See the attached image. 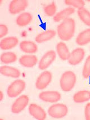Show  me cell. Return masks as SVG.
<instances>
[{
    "label": "cell",
    "instance_id": "obj_1",
    "mask_svg": "<svg viewBox=\"0 0 90 120\" xmlns=\"http://www.w3.org/2000/svg\"><path fill=\"white\" fill-rule=\"evenodd\" d=\"M76 30V22L72 18L63 20L57 28L59 37L63 41H68L73 37Z\"/></svg>",
    "mask_w": 90,
    "mask_h": 120
},
{
    "label": "cell",
    "instance_id": "obj_2",
    "mask_svg": "<svg viewBox=\"0 0 90 120\" xmlns=\"http://www.w3.org/2000/svg\"><path fill=\"white\" fill-rule=\"evenodd\" d=\"M76 81L77 77L76 74L72 71H66L62 75L60 78L61 89L64 92L71 91L75 86Z\"/></svg>",
    "mask_w": 90,
    "mask_h": 120
},
{
    "label": "cell",
    "instance_id": "obj_3",
    "mask_svg": "<svg viewBox=\"0 0 90 120\" xmlns=\"http://www.w3.org/2000/svg\"><path fill=\"white\" fill-rule=\"evenodd\" d=\"M25 88V82L22 79L12 82L7 88V94L10 98H15L19 95Z\"/></svg>",
    "mask_w": 90,
    "mask_h": 120
},
{
    "label": "cell",
    "instance_id": "obj_4",
    "mask_svg": "<svg viewBox=\"0 0 90 120\" xmlns=\"http://www.w3.org/2000/svg\"><path fill=\"white\" fill-rule=\"evenodd\" d=\"M68 112V109L66 105L58 103L51 105L48 109L50 116L54 118H61L65 117Z\"/></svg>",
    "mask_w": 90,
    "mask_h": 120
},
{
    "label": "cell",
    "instance_id": "obj_5",
    "mask_svg": "<svg viewBox=\"0 0 90 120\" xmlns=\"http://www.w3.org/2000/svg\"><path fill=\"white\" fill-rule=\"evenodd\" d=\"M29 97L26 95H23L16 99L11 106V112L13 113L18 114L22 112L28 104Z\"/></svg>",
    "mask_w": 90,
    "mask_h": 120
},
{
    "label": "cell",
    "instance_id": "obj_6",
    "mask_svg": "<svg viewBox=\"0 0 90 120\" xmlns=\"http://www.w3.org/2000/svg\"><path fill=\"white\" fill-rule=\"evenodd\" d=\"M56 54L54 50H50L46 52L40 60L38 67L41 70H45L49 67L55 61Z\"/></svg>",
    "mask_w": 90,
    "mask_h": 120
},
{
    "label": "cell",
    "instance_id": "obj_7",
    "mask_svg": "<svg viewBox=\"0 0 90 120\" xmlns=\"http://www.w3.org/2000/svg\"><path fill=\"white\" fill-rule=\"evenodd\" d=\"M52 73L50 71H44L37 78L36 82V87L38 90L45 89L52 81Z\"/></svg>",
    "mask_w": 90,
    "mask_h": 120
},
{
    "label": "cell",
    "instance_id": "obj_8",
    "mask_svg": "<svg viewBox=\"0 0 90 120\" xmlns=\"http://www.w3.org/2000/svg\"><path fill=\"white\" fill-rule=\"evenodd\" d=\"M28 5L27 0H12L9 5V12L15 15L24 11Z\"/></svg>",
    "mask_w": 90,
    "mask_h": 120
},
{
    "label": "cell",
    "instance_id": "obj_9",
    "mask_svg": "<svg viewBox=\"0 0 90 120\" xmlns=\"http://www.w3.org/2000/svg\"><path fill=\"white\" fill-rule=\"evenodd\" d=\"M85 51L82 48H77L70 53V55L68 59V63L72 65H78L84 59Z\"/></svg>",
    "mask_w": 90,
    "mask_h": 120
},
{
    "label": "cell",
    "instance_id": "obj_10",
    "mask_svg": "<svg viewBox=\"0 0 90 120\" xmlns=\"http://www.w3.org/2000/svg\"><path fill=\"white\" fill-rule=\"evenodd\" d=\"M39 98L45 102L56 103L61 99V94L56 91H43L39 94Z\"/></svg>",
    "mask_w": 90,
    "mask_h": 120
},
{
    "label": "cell",
    "instance_id": "obj_11",
    "mask_svg": "<svg viewBox=\"0 0 90 120\" xmlns=\"http://www.w3.org/2000/svg\"><path fill=\"white\" fill-rule=\"evenodd\" d=\"M29 112L32 116L38 120H44L46 118V113L42 107L37 104H30L28 108Z\"/></svg>",
    "mask_w": 90,
    "mask_h": 120
},
{
    "label": "cell",
    "instance_id": "obj_12",
    "mask_svg": "<svg viewBox=\"0 0 90 120\" xmlns=\"http://www.w3.org/2000/svg\"><path fill=\"white\" fill-rule=\"evenodd\" d=\"M19 40L16 37H7L1 40L0 47L2 50H7L11 49L17 46Z\"/></svg>",
    "mask_w": 90,
    "mask_h": 120
},
{
    "label": "cell",
    "instance_id": "obj_13",
    "mask_svg": "<svg viewBox=\"0 0 90 120\" xmlns=\"http://www.w3.org/2000/svg\"><path fill=\"white\" fill-rule=\"evenodd\" d=\"M19 63L22 66L27 68H32L35 66L38 62V58L35 55H25L19 58Z\"/></svg>",
    "mask_w": 90,
    "mask_h": 120
},
{
    "label": "cell",
    "instance_id": "obj_14",
    "mask_svg": "<svg viewBox=\"0 0 90 120\" xmlns=\"http://www.w3.org/2000/svg\"><path fill=\"white\" fill-rule=\"evenodd\" d=\"M0 73L3 76L15 78V79L19 78L20 76V72L19 69L7 65L1 66L0 67Z\"/></svg>",
    "mask_w": 90,
    "mask_h": 120
},
{
    "label": "cell",
    "instance_id": "obj_15",
    "mask_svg": "<svg viewBox=\"0 0 90 120\" xmlns=\"http://www.w3.org/2000/svg\"><path fill=\"white\" fill-rule=\"evenodd\" d=\"M22 51L27 54H33L38 50V47L35 43L30 41H22L19 45Z\"/></svg>",
    "mask_w": 90,
    "mask_h": 120
},
{
    "label": "cell",
    "instance_id": "obj_16",
    "mask_svg": "<svg viewBox=\"0 0 90 120\" xmlns=\"http://www.w3.org/2000/svg\"><path fill=\"white\" fill-rule=\"evenodd\" d=\"M74 12H75V9L72 7L65 8V9L56 14V15L54 16L53 20L55 22H59L62 20L63 21L69 18V16L74 13Z\"/></svg>",
    "mask_w": 90,
    "mask_h": 120
},
{
    "label": "cell",
    "instance_id": "obj_17",
    "mask_svg": "<svg viewBox=\"0 0 90 120\" xmlns=\"http://www.w3.org/2000/svg\"><path fill=\"white\" fill-rule=\"evenodd\" d=\"M56 31L54 30H48L40 33L36 37L35 41L37 43H43L51 40L56 36Z\"/></svg>",
    "mask_w": 90,
    "mask_h": 120
},
{
    "label": "cell",
    "instance_id": "obj_18",
    "mask_svg": "<svg viewBox=\"0 0 90 120\" xmlns=\"http://www.w3.org/2000/svg\"><path fill=\"white\" fill-rule=\"evenodd\" d=\"M56 51L59 58L62 60L65 61L68 59L70 55V52L67 46L64 42H60L58 43L56 45Z\"/></svg>",
    "mask_w": 90,
    "mask_h": 120
},
{
    "label": "cell",
    "instance_id": "obj_19",
    "mask_svg": "<svg viewBox=\"0 0 90 120\" xmlns=\"http://www.w3.org/2000/svg\"><path fill=\"white\" fill-rule=\"evenodd\" d=\"M33 19V16L29 12H23L16 18V23L18 26H24L31 23Z\"/></svg>",
    "mask_w": 90,
    "mask_h": 120
},
{
    "label": "cell",
    "instance_id": "obj_20",
    "mask_svg": "<svg viewBox=\"0 0 90 120\" xmlns=\"http://www.w3.org/2000/svg\"><path fill=\"white\" fill-rule=\"evenodd\" d=\"M76 43L79 46H84L90 42V28L87 29L79 33L76 40Z\"/></svg>",
    "mask_w": 90,
    "mask_h": 120
},
{
    "label": "cell",
    "instance_id": "obj_21",
    "mask_svg": "<svg viewBox=\"0 0 90 120\" xmlns=\"http://www.w3.org/2000/svg\"><path fill=\"white\" fill-rule=\"evenodd\" d=\"M90 100V91L88 90H82L73 95V100L77 103L86 102Z\"/></svg>",
    "mask_w": 90,
    "mask_h": 120
},
{
    "label": "cell",
    "instance_id": "obj_22",
    "mask_svg": "<svg viewBox=\"0 0 90 120\" xmlns=\"http://www.w3.org/2000/svg\"><path fill=\"white\" fill-rule=\"evenodd\" d=\"M17 60V55L13 52H4L1 55V61L5 64L14 63Z\"/></svg>",
    "mask_w": 90,
    "mask_h": 120
},
{
    "label": "cell",
    "instance_id": "obj_23",
    "mask_svg": "<svg viewBox=\"0 0 90 120\" xmlns=\"http://www.w3.org/2000/svg\"><path fill=\"white\" fill-rule=\"evenodd\" d=\"M77 14L81 19L86 25L90 26V12L85 8H81L78 10Z\"/></svg>",
    "mask_w": 90,
    "mask_h": 120
},
{
    "label": "cell",
    "instance_id": "obj_24",
    "mask_svg": "<svg viewBox=\"0 0 90 120\" xmlns=\"http://www.w3.org/2000/svg\"><path fill=\"white\" fill-rule=\"evenodd\" d=\"M57 8L56 5L54 1H52V3L46 6L44 8V12L47 16H52L56 15V12Z\"/></svg>",
    "mask_w": 90,
    "mask_h": 120
},
{
    "label": "cell",
    "instance_id": "obj_25",
    "mask_svg": "<svg viewBox=\"0 0 90 120\" xmlns=\"http://www.w3.org/2000/svg\"><path fill=\"white\" fill-rule=\"evenodd\" d=\"M65 4L68 6H73L78 9L83 8L85 2L83 0H65Z\"/></svg>",
    "mask_w": 90,
    "mask_h": 120
},
{
    "label": "cell",
    "instance_id": "obj_26",
    "mask_svg": "<svg viewBox=\"0 0 90 120\" xmlns=\"http://www.w3.org/2000/svg\"><path fill=\"white\" fill-rule=\"evenodd\" d=\"M82 76L84 79H88L90 76V55L88 56L82 70Z\"/></svg>",
    "mask_w": 90,
    "mask_h": 120
},
{
    "label": "cell",
    "instance_id": "obj_27",
    "mask_svg": "<svg viewBox=\"0 0 90 120\" xmlns=\"http://www.w3.org/2000/svg\"><path fill=\"white\" fill-rule=\"evenodd\" d=\"M8 33V28L6 25L0 24V38H3Z\"/></svg>",
    "mask_w": 90,
    "mask_h": 120
},
{
    "label": "cell",
    "instance_id": "obj_28",
    "mask_svg": "<svg viewBox=\"0 0 90 120\" xmlns=\"http://www.w3.org/2000/svg\"><path fill=\"white\" fill-rule=\"evenodd\" d=\"M85 118L86 120H90V103H87L84 110Z\"/></svg>",
    "mask_w": 90,
    "mask_h": 120
},
{
    "label": "cell",
    "instance_id": "obj_29",
    "mask_svg": "<svg viewBox=\"0 0 90 120\" xmlns=\"http://www.w3.org/2000/svg\"><path fill=\"white\" fill-rule=\"evenodd\" d=\"M3 98H4V94H3V93H2V91H0V101H2V100H3Z\"/></svg>",
    "mask_w": 90,
    "mask_h": 120
}]
</instances>
